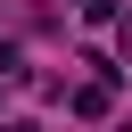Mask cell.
I'll return each instance as SVG.
<instances>
[{"label":"cell","mask_w":132,"mask_h":132,"mask_svg":"<svg viewBox=\"0 0 132 132\" xmlns=\"http://www.w3.org/2000/svg\"><path fill=\"white\" fill-rule=\"evenodd\" d=\"M107 99H116V82L99 74V82H82V91H74V116H107Z\"/></svg>","instance_id":"obj_1"}]
</instances>
